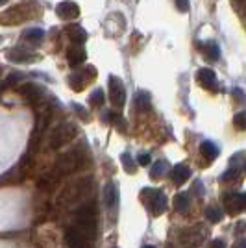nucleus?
Here are the masks:
<instances>
[{
  "label": "nucleus",
  "instance_id": "nucleus-1",
  "mask_svg": "<svg viewBox=\"0 0 246 248\" xmlns=\"http://www.w3.org/2000/svg\"><path fill=\"white\" fill-rule=\"evenodd\" d=\"M83 154H85V146H76V148H71L69 152L60 155V159L56 161V174L67 176L78 169H82Z\"/></svg>",
  "mask_w": 246,
  "mask_h": 248
},
{
  "label": "nucleus",
  "instance_id": "nucleus-2",
  "mask_svg": "<svg viewBox=\"0 0 246 248\" xmlns=\"http://www.w3.org/2000/svg\"><path fill=\"white\" fill-rule=\"evenodd\" d=\"M141 202H143L146 209L154 215V217H159L167 211V206H169V200L165 197L163 191L159 189H150V187H144L141 191Z\"/></svg>",
  "mask_w": 246,
  "mask_h": 248
},
{
  "label": "nucleus",
  "instance_id": "nucleus-3",
  "mask_svg": "<svg viewBox=\"0 0 246 248\" xmlns=\"http://www.w3.org/2000/svg\"><path fill=\"white\" fill-rule=\"evenodd\" d=\"M74 226L82 230L91 241H94V235H96V209H94V204H87V206L80 207V211L76 213V224Z\"/></svg>",
  "mask_w": 246,
  "mask_h": 248
},
{
  "label": "nucleus",
  "instance_id": "nucleus-4",
  "mask_svg": "<svg viewBox=\"0 0 246 248\" xmlns=\"http://www.w3.org/2000/svg\"><path fill=\"white\" fill-rule=\"evenodd\" d=\"M74 137H76V128H74V124L62 123L54 128V132H52V135H50V141H48V146H50L52 150H58V148H62V146L67 145L69 141H72Z\"/></svg>",
  "mask_w": 246,
  "mask_h": 248
},
{
  "label": "nucleus",
  "instance_id": "nucleus-5",
  "mask_svg": "<svg viewBox=\"0 0 246 248\" xmlns=\"http://www.w3.org/2000/svg\"><path fill=\"white\" fill-rule=\"evenodd\" d=\"M94 78H96V71H94V67L89 65L85 71H76V73L69 74L67 83H69V87H71L72 91L80 93V91H83V87H85L87 83H91Z\"/></svg>",
  "mask_w": 246,
  "mask_h": 248
},
{
  "label": "nucleus",
  "instance_id": "nucleus-6",
  "mask_svg": "<svg viewBox=\"0 0 246 248\" xmlns=\"http://www.w3.org/2000/svg\"><path fill=\"white\" fill-rule=\"evenodd\" d=\"M204 235L205 232L202 230V226H191V228H185L180 232V243L184 245L185 248H196L200 247L204 243Z\"/></svg>",
  "mask_w": 246,
  "mask_h": 248
},
{
  "label": "nucleus",
  "instance_id": "nucleus-7",
  "mask_svg": "<svg viewBox=\"0 0 246 248\" xmlns=\"http://www.w3.org/2000/svg\"><path fill=\"white\" fill-rule=\"evenodd\" d=\"M65 243H67L69 248H92L91 239L87 237L82 230H78L74 224L65 230Z\"/></svg>",
  "mask_w": 246,
  "mask_h": 248
},
{
  "label": "nucleus",
  "instance_id": "nucleus-8",
  "mask_svg": "<svg viewBox=\"0 0 246 248\" xmlns=\"http://www.w3.org/2000/svg\"><path fill=\"white\" fill-rule=\"evenodd\" d=\"M109 100L111 104L121 109L124 104H126V89H124V82L119 76H109Z\"/></svg>",
  "mask_w": 246,
  "mask_h": 248
},
{
  "label": "nucleus",
  "instance_id": "nucleus-9",
  "mask_svg": "<svg viewBox=\"0 0 246 248\" xmlns=\"http://www.w3.org/2000/svg\"><path fill=\"white\" fill-rule=\"evenodd\" d=\"M17 93L21 94L22 98H26L30 104H35L45 96V89H43L41 85H37V83L28 82V83L19 85V87H17Z\"/></svg>",
  "mask_w": 246,
  "mask_h": 248
},
{
  "label": "nucleus",
  "instance_id": "nucleus-10",
  "mask_svg": "<svg viewBox=\"0 0 246 248\" xmlns=\"http://www.w3.org/2000/svg\"><path fill=\"white\" fill-rule=\"evenodd\" d=\"M56 13H58V17L63 19V21H74V19L80 17V8L72 0H63V2H60L56 6Z\"/></svg>",
  "mask_w": 246,
  "mask_h": 248
},
{
  "label": "nucleus",
  "instance_id": "nucleus-11",
  "mask_svg": "<svg viewBox=\"0 0 246 248\" xmlns=\"http://www.w3.org/2000/svg\"><path fill=\"white\" fill-rule=\"evenodd\" d=\"M196 83L207 91H216V74L211 69H200L196 73Z\"/></svg>",
  "mask_w": 246,
  "mask_h": 248
},
{
  "label": "nucleus",
  "instance_id": "nucleus-12",
  "mask_svg": "<svg viewBox=\"0 0 246 248\" xmlns=\"http://www.w3.org/2000/svg\"><path fill=\"white\" fill-rule=\"evenodd\" d=\"M8 60L13 63H33L39 60V56L37 54H33V52H28L24 50V48H11L8 50Z\"/></svg>",
  "mask_w": 246,
  "mask_h": 248
},
{
  "label": "nucleus",
  "instance_id": "nucleus-13",
  "mask_svg": "<svg viewBox=\"0 0 246 248\" xmlns=\"http://www.w3.org/2000/svg\"><path fill=\"white\" fill-rule=\"evenodd\" d=\"M200 52L204 54V58L207 62H218V58H220V46H218L216 41L200 43Z\"/></svg>",
  "mask_w": 246,
  "mask_h": 248
},
{
  "label": "nucleus",
  "instance_id": "nucleus-14",
  "mask_svg": "<svg viewBox=\"0 0 246 248\" xmlns=\"http://www.w3.org/2000/svg\"><path fill=\"white\" fill-rule=\"evenodd\" d=\"M85 50H83V46L80 45H72L71 48L67 50V62L71 67H78V65H82L85 62Z\"/></svg>",
  "mask_w": 246,
  "mask_h": 248
},
{
  "label": "nucleus",
  "instance_id": "nucleus-15",
  "mask_svg": "<svg viewBox=\"0 0 246 248\" xmlns=\"http://www.w3.org/2000/svg\"><path fill=\"white\" fill-rule=\"evenodd\" d=\"M189 178H191V169L185 163L174 165V169H172V182H174V186H184Z\"/></svg>",
  "mask_w": 246,
  "mask_h": 248
},
{
  "label": "nucleus",
  "instance_id": "nucleus-16",
  "mask_svg": "<svg viewBox=\"0 0 246 248\" xmlns=\"http://www.w3.org/2000/svg\"><path fill=\"white\" fill-rule=\"evenodd\" d=\"M224 206H226V211L230 213V215H237V213H241L243 211V200H241V195H228L224 200Z\"/></svg>",
  "mask_w": 246,
  "mask_h": 248
},
{
  "label": "nucleus",
  "instance_id": "nucleus-17",
  "mask_svg": "<svg viewBox=\"0 0 246 248\" xmlns=\"http://www.w3.org/2000/svg\"><path fill=\"white\" fill-rule=\"evenodd\" d=\"M67 35H69V39H71L74 45H83L85 39H87V31L83 30L82 26H78V24H71V26L67 28Z\"/></svg>",
  "mask_w": 246,
  "mask_h": 248
},
{
  "label": "nucleus",
  "instance_id": "nucleus-18",
  "mask_svg": "<svg viewBox=\"0 0 246 248\" xmlns=\"http://www.w3.org/2000/svg\"><path fill=\"white\" fill-rule=\"evenodd\" d=\"M200 152H202V157H204L207 163H211L213 159H216V155H218V146L215 143H211V141H204L202 145H200Z\"/></svg>",
  "mask_w": 246,
  "mask_h": 248
},
{
  "label": "nucleus",
  "instance_id": "nucleus-19",
  "mask_svg": "<svg viewBox=\"0 0 246 248\" xmlns=\"http://www.w3.org/2000/svg\"><path fill=\"white\" fill-rule=\"evenodd\" d=\"M135 108L139 111H148L152 108V96L148 91H139L135 94Z\"/></svg>",
  "mask_w": 246,
  "mask_h": 248
},
{
  "label": "nucleus",
  "instance_id": "nucleus-20",
  "mask_svg": "<svg viewBox=\"0 0 246 248\" xmlns=\"http://www.w3.org/2000/svg\"><path fill=\"white\" fill-rule=\"evenodd\" d=\"M117 200H119V193H117V186L115 184H108L106 189H104V202H106V206L113 209V207L117 206Z\"/></svg>",
  "mask_w": 246,
  "mask_h": 248
},
{
  "label": "nucleus",
  "instance_id": "nucleus-21",
  "mask_svg": "<svg viewBox=\"0 0 246 248\" xmlns=\"http://www.w3.org/2000/svg\"><path fill=\"white\" fill-rule=\"evenodd\" d=\"M189 206H191V198L187 193H178L174 197V207L176 211H180V213H187L189 211Z\"/></svg>",
  "mask_w": 246,
  "mask_h": 248
},
{
  "label": "nucleus",
  "instance_id": "nucleus-22",
  "mask_svg": "<svg viewBox=\"0 0 246 248\" xmlns=\"http://www.w3.org/2000/svg\"><path fill=\"white\" fill-rule=\"evenodd\" d=\"M167 169H169V163L165 161V159H159V161H155L154 167L150 169V178L152 180H159L161 176L167 172Z\"/></svg>",
  "mask_w": 246,
  "mask_h": 248
},
{
  "label": "nucleus",
  "instance_id": "nucleus-23",
  "mask_svg": "<svg viewBox=\"0 0 246 248\" xmlns=\"http://www.w3.org/2000/svg\"><path fill=\"white\" fill-rule=\"evenodd\" d=\"M205 218L209 220V222H220L222 218H224V211L220 209V207H215V206H209L205 209Z\"/></svg>",
  "mask_w": 246,
  "mask_h": 248
},
{
  "label": "nucleus",
  "instance_id": "nucleus-24",
  "mask_svg": "<svg viewBox=\"0 0 246 248\" xmlns=\"http://www.w3.org/2000/svg\"><path fill=\"white\" fill-rule=\"evenodd\" d=\"M43 37H45V30H41V28H31V30H26L22 33V39L30 43H39Z\"/></svg>",
  "mask_w": 246,
  "mask_h": 248
},
{
  "label": "nucleus",
  "instance_id": "nucleus-25",
  "mask_svg": "<svg viewBox=\"0 0 246 248\" xmlns=\"http://www.w3.org/2000/svg\"><path fill=\"white\" fill-rule=\"evenodd\" d=\"M108 119H109V123H111L119 132H126V121L123 119V115L121 113L109 111V113H108Z\"/></svg>",
  "mask_w": 246,
  "mask_h": 248
},
{
  "label": "nucleus",
  "instance_id": "nucleus-26",
  "mask_svg": "<svg viewBox=\"0 0 246 248\" xmlns=\"http://www.w3.org/2000/svg\"><path fill=\"white\" fill-rule=\"evenodd\" d=\"M104 100H106V94H104V89H94L89 96V104H91L92 108H102L104 106Z\"/></svg>",
  "mask_w": 246,
  "mask_h": 248
},
{
  "label": "nucleus",
  "instance_id": "nucleus-27",
  "mask_svg": "<svg viewBox=\"0 0 246 248\" xmlns=\"http://www.w3.org/2000/svg\"><path fill=\"white\" fill-rule=\"evenodd\" d=\"M121 161H123L124 170H126L128 174H135V170H137V163L132 159V155L128 154V152H124V154L121 155Z\"/></svg>",
  "mask_w": 246,
  "mask_h": 248
},
{
  "label": "nucleus",
  "instance_id": "nucleus-28",
  "mask_svg": "<svg viewBox=\"0 0 246 248\" xmlns=\"http://www.w3.org/2000/svg\"><path fill=\"white\" fill-rule=\"evenodd\" d=\"M21 80V73H11L8 78H6V82L2 83V89H6V87H13V85H17Z\"/></svg>",
  "mask_w": 246,
  "mask_h": 248
},
{
  "label": "nucleus",
  "instance_id": "nucleus-29",
  "mask_svg": "<svg viewBox=\"0 0 246 248\" xmlns=\"http://www.w3.org/2000/svg\"><path fill=\"white\" fill-rule=\"evenodd\" d=\"M72 109H74V111H76V115H78L80 119H83L85 123L89 121V111H87L85 108H82V106H80L78 102H72Z\"/></svg>",
  "mask_w": 246,
  "mask_h": 248
},
{
  "label": "nucleus",
  "instance_id": "nucleus-30",
  "mask_svg": "<svg viewBox=\"0 0 246 248\" xmlns=\"http://www.w3.org/2000/svg\"><path fill=\"white\" fill-rule=\"evenodd\" d=\"M233 124H235V128H239V130H246V111L237 113L233 117Z\"/></svg>",
  "mask_w": 246,
  "mask_h": 248
},
{
  "label": "nucleus",
  "instance_id": "nucleus-31",
  "mask_svg": "<svg viewBox=\"0 0 246 248\" xmlns=\"http://www.w3.org/2000/svg\"><path fill=\"white\" fill-rule=\"evenodd\" d=\"M150 163H152V157H150L148 152H141V154L137 155V165L146 167V165H150Z\"/></svg>",
  "mask_w": 246,
  "mask_h": 248
},
{
  "label": "nucleus",
  "instance_id": "nucleus-32",
  "mask_svg": "<svg viewBox=\"0 0 246 248\" xmlns=\"http://www.w3.org/2000/svg\"><path fill=\"white\" fill-rule=\"evenodd\" d=\"M237 176H239V169L233 165L230 170H228V172H224V174H222V180H224V182H230V180H235Z\"/></svg>",
  "mask_w": 246,
  "mask_h": 248
},
{
  "label": "nucleus",
  "instance_id": "nucleus-33",
  "mask_svg": "<svg viewBox=\"0 0 246 248\" xmlns=\"http://www.w3.org/2000/svg\"><path fill=\"white\" fill-rule=\"evenodd\" d=\"M176 8H178V11H182V13H185V11H189V0H174Z\"/></svg>",
  "mask_w": 246,
  "mask_h": 248
},
{
  "label": "nucleus",
  "instance_id": "nucleus-34",
  "mask_svg": "<svg viewBox=\"0 0 246 248\" xmlns=\"http://www.w3.org/2000/svg\"><path fill=\"white\" fill-rule=\"evenodd\" d=\"M207 248H226V241L224 239H213V241L207 245Z\"/></svg>",
  "mask_w": 246,
  "mask_h": 248
},
{
  "label": "nucleus",
  "instance_id": "nucleus-35",
  "mask_svg": "<svg viewBox=\"0 0 246 248\" xmlns=\"http://www.w3.org/2000/svg\"><path fill=\"white\" fill-rule=\"evenodd\" d=\"M231 248H246V237L239 239V241H237V243Z\"/></svg>",
  "mask_w": 246,
  "mask_h": 248
},
{
  "label": "nucleus",
  "instance_id": "nucleus-36",
  "mask_svg": "<svg viewBox=\"0 0 246 248\" xmlns=\"http://www.w3.org/2000/svg\"><path fill=\"white\" fill-rule=\"evenodd\" d=\"M246 230V222L245 220H241L239 224H237V233H241V232H245Z\"/></svg>",
  "mask_w": 246,
  "mask_h": 248
},
{
  "label": "nucleus",
  "instance_id": "nucleus-37",
  "mask_svg": "<svg viewBox=\"0 0 246 248\" xmlns=\"http://www.w3.org/2000/svg\"><path fill=\"white\" fill-rule=\"evenodd\" d=\"M241 200H243V209H246V193L245 195H241Z\"/></svg>",
  "mask_w": 246,
  "mask_h": 248
},
{
  "label": "nucleus",
  "instance_id": "nucleus-38",
  "mask_svg": "<svg viewBox=\"0 0 246 248\" xmlns=\"http://www.w3.org/2000/svg\"><path fill=\"white\" fill-rule=\"evenodd\" d=\"M143 248H155V247H152V245H146V247H143Z\"/></svg>",
  "mask_w": 246,
  "mask_h": 248
},
{
  "label": "nucleus",
  "instance_id": "nucleus-39",
  "mask_svg": "<svg viewBox=\"0 0 246 248\" xmlns=\"http://www.w3.org/2000/svg\"><path fill=\"white\" fill-rule=\"evenodd\" d=\"M237 2H245V6H246V0H237Z\"/></svg>",
  "mask_w": 246,
  "mask_h": 248
},
{
  "label": "nucleus",
  "instance_id": "nucleus-40",
  "mask_svg": "<svg viewBox=\"0 0 246 248\" xmlns=\"http://www.w3.org/2000/svg\"><path fill=\"white\" fill-rule=\"evenodd\" d=\"M4 2H6V0H0V6H2V4H4Z\"/></svg>",
  "mask_w": 246,
  "mask_h": 248
}]
</instances>
